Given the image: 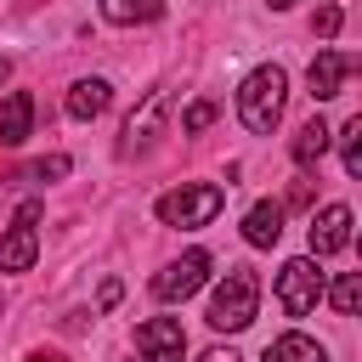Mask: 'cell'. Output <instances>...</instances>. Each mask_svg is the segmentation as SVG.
<instances>
[{
    "mask_svg": "<svg viewBox=\"0 0 362 362\" xmlns=\"http://www.w3.org/2000/svg\"><path fill=\"white\" fill-rule=\"evenodd\" d=\"M283 102H288V74H283L277 62H260L255 74H243V85H238V119H243L255 136H272V130H277Z\"/></svg>",
    "mask_w": 362,
    "mask_h": 362,
    "instance_id": "cell-1",
    "label": "cell"
},
{
    "mask_svg": "<svg viewBox=\"0 0 362 362\" xmlns=\"http://www.w3.org/2000/svg\"><path fill=\"white\" fill-rule=\"evenodd\" d=\"M255 311H260V277L249 272V266H226V277L215 283V294H209V328L215 334H243L249 322H255Z\"/></svg>",
    "mask_w": 362,
    "mask_h": 362,
    "instance_id": "cell-2",
    "label": "cell"
},
{
    "mask_svg": "<svg viewBox=\"0 0 362 362\" xmlns=\"http://www.w3.org/2000/svg\"><path fill=\"white\" fill-rule=\"evenodd\" d=\"M221 204H226V192H221L215 181H187V187H175V192L158 198V221L192 232V226H209V221L221 215Z\"/></svg>",
    "mask_w": 362,
    "mask_h": 362,
    "instance_id": "cell-3",
    "label": "cell"
},
{
    "mask_svg": "<svg viewBox=\"0 0 362 362\" xmlns=\"http://www.w3.org/2000/svg\"><path fill=\"white\" fill-rule=\"evenodd\" d=\"M277 305L288 311V317H311L317 311V300L328 294V277H322V266H317V255H294V260H283V272H277Z\"/></svg>",
    "mask_w": 362,
    "mask_h": 362,
    "instance_id": "cell-4",
    "label": "cell"
},
{
    "mask_svg": "<svg viewBox=\"0 0 362 362\" xmlns=\"http://www.w3.org/2000/svg\"><path fill=\"white\" fill-rule=\"evenodd\" d=\"M209 266H215V260H209L204 249H187L181 260H170V266L153 277V294H158L164 305H175V300H187V294H198V288H204Z\"/></svg>",
    "mask_w": 362,
    "mask_h": 362,
    "instance_id": "cell-5",
    "label": "cell"
},
{
    "mask_svg": "<svg viewBox=\"0 0 362 362\" xmlns=\"http://www.w3.org/2000/svg\"><path fill=\"white\" fill-rule=\"evenodd\" d=\"M34 221H40V204L28 198V204L17 209V221H11V232L0 238V272H28V266H34V255H40Z\"/></svg>",
    "mask_w": 362,
    "mask_h": 362,
    "instance_id": "cell-6",
    "label": "cell"
},
{
    "mask_svg": "<svg viewBox=\"0 0 362 362\" xmlns=\"http://www.w3.org/2000/svg\"><path fill=\"white\" fill-rule=\"evenodd\" d=\"M136 345H141V362H187V334L175 317H147L136 328Z\"/></svg>",
    "mask_w": 362,
    "mask_h": 362,
    "instance_id": "cell-7",
    "label": "cell"
},
{
    "mask_svg": "<svg viewBox=\"0 0 362 362\" xmlns=\"http://www.w3.org/2000/svg\"><path fill=\"white\" fill-rule=\"evenodd\" d=\"M351 209L345 204H322L317 215H311V226H305V238H311V255L322 260V255H339L345 243H351Z\"/></svg>",
    "mask_w": 362,
    "mask_h": 362,
    "instance_id": "cell-8",
    "label": "cell"
},
{
    "mask_svg": "<svg viewBox=\"0 0 362 362\" xmlns=\"http://www.w3.org/2000/svg\"><path fill=\"white\" fill-rule=\"evenodd\" d=\"M164 113H170V90H147V102L124 119V153H136V147H147L158 130H164Z\"/></svg>",
    "mask_w": 362,
    "mask_h": 362,
    "instance_id": "cell-9",
    "label": "cell"
},
{
    "mask_svg": "<svg viewBox=\"0 0 362 362\" xmlns=\"http://www.w3.org/2000/svg\"><path fill=\"white\" fill-rule=\"evenodd\" d=\"M345 68H351V57H339V51H317V57H311V68H305L311 102H334V96H339V85H345Z\"/></svg>",
    "mask_w": 362,
    "mask_h": 362,
    "instance_id": "cell-10",
    "label": "cell"
},
{
    "mask_svg": "<svg viewBox=\"0 0 362 362\" xmlns=\"http://www.w3.org/2000/svg\"><path fill=\"white\" fill-rule=\"evenodd\" d=\"M107 102H113V85H107V79H96V74H90V79H74V90H68V119H79V124H85V119H102Z\"/></svg>",
    "mask_w": 362,
    "mask_h": 362,
    "instance_id": "cell-11",
    "label": "cell"
},
{
    "mask_svg": "<svg viewBox=\"0 0 362 362\" xmlns=\"http://www.w3.org/2000/svg\"><path fill=\"white\" fill-rule=\"evenodd\" d=\"M277 238H283V204L260 198V204L243 215V243H249V249H272Z\"/></svg>",
    "mask_w": 362,
    "mask_h": 362,
    "instance_id": "cell-12",
    "label": "cell"
},
{
    "mask_svg": "<svg viewBox=\"0 0 362 362\" xmlns=\"http://www.w3.org/2000/svg\"><path fill=\"white\" fill-rule=\"evenodd\" d=\"M28 130H34V96H28V90H11V96L0 102V141H6V147H23Z\"/></svg>",
    "mask_w": 362,
    "mask_h": 362,
    "instance_id": "cell-13",
    "label": "cell"
},
{
    "mask_svg": "<svg viewBox=\"0 0 362 362\" xmlns=\"http://www.w3.org/2000/svg\"><path fill=\"white\" fill-rule=\"evenodd\" d=\"M102 23L113 28H130V23H158L164 17V0H96Z\"/></svg>",
    "mask_w": 362,
    "mask_h": 362,
    "instance_id": "cell-14",
    "label": "cell"
},
{
    "mask_svg": "<svg viewBox=\"0 0 362 362\" xmlns=\"http://www.w3.org/2000/svg\"><path fill=\"white\" fill-rule=\"evenodd\" d=\"M334 147V130L322 124V119H305L300 130H294V164L300 170H311V164H322V153Z\"/></svg>",
    "mask_w": 362,
    "mask_h": 362,
    "instance_id": "cell-15",
    "label": "cell"
},
{
    "mask_svg": "<svg viewBox=\"0 0 362 362\" xmlns=\"http://www.w3.org/2000/svg\"><path fill=\"white\" fill-rule=\"evenodd\" d=\"M260 362H328V351H322L311 334H277Z\"/></svg>",
    "mask_w": 362,
    "mask_h": 362,
    "instance_id": "cell-16",
    "label": "cell"
},
{
    "mask_svg": "<svg viewBox=\"0 0 362 362\" xmlns=\"http://www.w3.org/2000/svg\"><path fill=\"white\" fill-rule=\"evenodd\" d=\"M322 300H328L339 317H362V272H345V277H334Z\"/></svg>",
    "mask_w": 362,
    "mask_h": 362,
    "instance_id": "cell-17",
    "label": "cell"
},
{
    "mask_svg": "<svg viewBox=\"0 0 362 362\" xmlns=\"http://www.w3.org/2000/svg\"><path fill=\"white\" fill-rule=\"evenodd\" d=\"M339 158H345V175H356V181H362V113H351V119H345Z\"/></svg>",
    "mask_w": 362,
    "mask_h": 362,
    "instance_id": "cell-18",
    "label": "cell"
},
{
    "mask_svg": "<svg viewBox=\"0 0 362 362\" xmlns=\"http://www.w3.org/2000/svg\"><path fill=\"white\" fill-rule=\"evenodd\" d=\"M68 170H74V164H68L62 153H51V158H40V164H28V170H23V181H62Z\"/></svg>",
    "mask_w": 362,
    "mask_h": 362,
    "instance_id": "cell-19",
    "label": "cell"
},
{
    "mask_svg": "<svg viewBox=\"0 0 362 362\" xmlns=\"http://www.w3.org/2000/svg\"><path fill=\"white\" fill-rule=\"evenodd\" d=\"M209 124H215V102H192V107L181 113V130H187V136H198V130H209Z\"/></svg>",
    "mask_w": 362,
    "mask_h": 362,
    "instance_id": "cell-20",
    "label": "cell"
},
{
    "mask_svg": "<svg viewBox=\"0 0 362 362\" xmlns=\"http://www.w3.org/2000/svg\"><path fill=\"white\" fill-rule=\"evenodd\" d=\"M339 23H345V11H339V6H322V11L311 17V34H317V40H334Z\"/></svg>",
    "mask_w": 362,
    "mask_h": 362,
    "instance_id": "cell-21",
    "label": "cell"
},
{
    "mask_svg": "<svg viewBox=\"0 0 362 362\" xmlns=\"http://www.w3.org/2000/svg\"><path fill=\"white\" fill-rule=\"evenodd\" d=\"M119 294H124V283H119V277H107V283H102V294H96V305H102V311H113V305H119Z\"/></svg>",
    "mask_w": 362,
    "mask_h": 362,
    "instance_id": "cell-22",
    "label": "cell"
},
{
    "mask_svg": "<svg viewBox=\"0 0 362 362\" xmlns=\"http://www.w3.org/2000/svg\"><path fill=\"white\" fill-rule=\"evenodd\" d=\"M198 362H243V356H238V351H232V345H209V351H204V356H198Z\"/></svg>",
    "mask_w": 362,
    "mask_h": 362,
    "instance_id": "cell-23",
    "label": "cell"
},
{
    "mask_svg": "<svg viewBox=\"0 0 362 362\" xmlns=\"http://www.w3.org/2000/svg\"><path fill=\"white\" fill-rule=\"evenodd\" d=\"M28 362H68V356H57V351H28Z\"/></svg>",
    "mask_w": 362,
    "mask_h": 362,
    "instance_id": "cell-24",
    "label": "cell"
},
{
    "mask_svg": "<svg viewBox=\"0 0 362 362\" xmlns=\"http://www.w3.org/2000/svg\"><path fill=\"white\" fill-rule=\"evenodd\" d=\"M6 79H11V62H6V57H0V85H6Z\"/></svg>",
    "mask_w": 362,
    "mask_h": 362,
    "instance_id": "cell-25",
    "label": "cell"
},
{
    "mask_svg": "<svg viewBox=\"0 0 362 362\" xmlns=\"http://www.w3.org/2000/svg\"><path fill=\"white\" fill-rule=\"evenodd\" d=\"M288 6H300V0H272V11H288Z\"/></svg>",
    "mask_w": 362,
    "mask_h": 362,
    "instance_id": "cell-26",
    "label": "cell"
},
{
    "mask_svg": "<svg viewBox=\"0 0 362 362\" xmlns=\"http://www.w3.org/2000/svg\"><path fill=\"white\" fill-rule=\"evenodd\" d=\"M351 243H356V249H362V232H351Z\"/></svg>",
    "mask_w": 362,
    "mask_h": 362,
    "instance_id": "cell-27",
    "label": "cell"
}]
</instances>
